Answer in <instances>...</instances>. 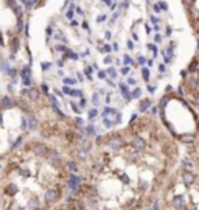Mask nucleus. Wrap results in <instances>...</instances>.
I'll list each match as a JSON object with an SVG mask.
<instances>
[{
    "label": "nucleus",
    "mask_w": 199,
    "mask_h": 210,
    "mask_svg": "<svg viewBox=\"0 0 199 210\" xmlns=\"http://www.w3.org/2000/svg\"><path fill=\"white\" fill-rule=\"evenodd\" d=\"M160 210H199V171L184 157L160 193Z\"/></svg>",
    "instance_id": "nucleus-1"
},
{
    "label": "nucleus",
    "mask_w": 199,
    "mask_h": 210,
    "mask_svg": "<svg viewBox=\"0 0 199 210\" xmlns=\"http://www.w3.org/2000/svg\"><path fill=\"white\" fill-rule=\"evenodd\" d=\"M180 75L182 86L179 87V93L185 95L190 106L199 112V56H194Z\"/></svg>",
    "instance_id": "nucleus-2"
},
{
    "label": "nucleus",
    "mask_w": 199,
    "mask_h": 210,
    "mask_svg": "<svg viewBox=\"0 0 199 210\" xmlns=\"http://www.w3.org/2000/svg\"><path fill=\"white\" fill-rule=\"evenodd\" d=\"M104 145H106V148H108L109 151H112V153H120V151H123V148L126 146V140H125V137H123L122 134L114 132V134L108 136V139L104 140Z\"/></svg>",
    "instance_id": "nucleus-3"
},
{
    "label": "nucleus",
    "mask_w": 199,
    "mask_h": 210,
    "mask_svg": "<svg viewBox=\"0 0 199 210\" xmlns=\"http://www.w3.org/2000/svg\"><path fill=\"white\" fill-rule=\"evenodd\" d=\"M59 198H61V193H59L58 188H55V187H47L45 188V191H44V201L47 204H55V202L59 201Z\"/></svg>",
    "instance_id": "nucleus-4"
},
{
    "label": "nucleus",
    "mask_w": 199,
    "mask_h": 210,
    "mask_svg": "<svg viewBox=\"0 0 199 210\" xmlns=\"http://www.w3.org/2000/svg\"><path fill=\"white\" fill-rule=\"evenodd\" d=\"M82 181H84V177H82L81 174H78V173H70L69 177H67V185H69L70 190H76V188H81Z\"/></svg>",
    "instance_id": "nucleus-5"
},
{
    "label": "nucleus",
    "mask_w": 199,
    "mask_h": 210,
    "mask_svg": "<svg viewBox=\"0 0 199 210\" xmlns=\"http://www.w3.org/2000/svg\"><path fill=\"white\" fill-rule=\"evenodd\" d=\"M47 160H48V163H50L51 167H55V168H59V167L62 165V162H64L62 154H61L59 151H56V150H51V153L48 154Z\"/></svg>",
    "instance_id": "nucleus-6"
},
{
    "label": "nucleus",
    "mask_w": 199,
    "mask_h": 210,
    "mask_svg": "<svg viewBox=\"0 0 199 210\" xmlns=\"http://www.w3.org/2000/svg\"><path fill=\"white\" fill-rule=\"evenodd\" d=\"M81 194L84 198H96L98 196V187L93 184H82L81 185Z\"/></svg>",
    "instance_id": "nucleus-7"
},
{
    "label": "nucleus",
    "mask_w": 199,
    "mask_h": 210,
    "mask_svg": "<svg viewBox=\"0 0 199 210\" xmlns=\"http://www.w3.org/2000/svg\"><path fill=\"white\" fill-rule=\"evenodd\" d=\"M33 151H34V154H36L38 157H48V154L51 153V148H50V146H47L45 143L38 142V143H34Z\"/></svg>",
    "instance_id": "nucleus-8"
},
{
    "label": "nucleus",
    "mask_w": 199,
    "mask_h": 210,
    "mask_svg": "<svg viewBox=\"0 0 199 210\" xmlns=\"http://www.w3.org/2000/svg\"><path fill=\"white\" fill-rule=\"evenodd\" d=\"M16 103H17V101H16L13 96L5 95V96L0 98V109H2V111H5V109H13V108L16 106Z\"/></svg>",
    "instance_id": "nucleus-9"
},
{
    "label": "nucleus",
    "mask_w": 199,
    "mask_h": 210,
    "mask_svg": "<svg viewBox=\"0 0 199 210\" xmlns=\"http://www.w3.org/2000/svg\"><path fill=\"white\" fill-rule=\"evenodd\" d=\"M67 205H69V210H84V202L79 201V199H75L72 196H69L65 199Z\"/></svg>",
    "instance_id": "nucleus-10"
},
{
    "label": "nucleus",
    "mask_w": 199,
    "mask_h": 210,
    "mask_svg": "<svg viewBox=\"0 0 199 210\" xmlns=\"http://www.w3.org/2000/svg\"><path fill=\"white\" fill-rule=\"evenodd\" d=\"M3 191H5V194H8V196H16V194L19 193V187H17V184L10 182V184H7V187L3 188Z\"/></svg>",
    "instance_id": "nucleus-11"
},
{
    "label": "nucleus",
    "mask_w": 199,
    "mask_h": 210,
    "mask_svg": "<svg viewBox=\"0 0 199 210\" xmlns=\"http://www.w3.org/2000/svg\"><path fill=\"white\" fill-rule=\"evenodd\" d=\"M65 167H67L69 173H78L79 171V165H78V160L76 159H69L65 162Z\"/></svg>",
    "instance_id": "nucleus-12"
},
{
    "label": "nucleus",
    "mask_w": 199,
    "mask_h": 210,
    "mask_svg": "<svg viewBox=\"0 0 199 210\" xmlns=\"http://www.w3.org/2000/svg\"><path fill=\"white\" fill-rule=\"evenodd\" d=\"M28 100L30 101H38L39 98H41V92H39V89L38 87H30L28 89Z\"/></svg>",
    "instance_id": "nucleus-13"
},
{
    "label": "nucleus",
    "mask_w": 199,
    "mask_h": 210,
    "mask_svg": "<svg viewBox=\"0 0 199 210\" xmlns=\"http://www.w3.org/2000/svg\"><path fill=\"white\" fill-rule=\"evenodd\" d=\"M27 205H28V208L38 210V208L41 207V199H39V196H31V198L27 201Z\"/></svg>",
    "instance_id": "nucleus-14"
},
{
    "label": "nucleus",
    "mask_w": 199,
    "mask_h": 210,
    "mask_svg": "<svg viewBox=\"0 0 199 210\" xmlns=\"http://www.w3.org/2000/svg\"><path fill=\"white\" fill-rule=\"evenodd\" d=\"M27 118H28V131H36L38 126H39V122L36 120V117L34 115H28Z\"/></svg>",
    "instance_id": "nucleus-15"
},
{
    "label": "nucleus",
    "mask_w": 199,
    "mask_h": 210,
    "mask_svg": "<svg viewBox=\"0 0 199 210\" xmlns=\"http://www.w3.org/2000/svg\"><path fill=\"white\" fill-rule=\"evenodd\" d=\"M151 104H153V101L149 100V98H146V100H143L140 104H139V111L140 112H146L149 108H151Z\"/></svg>",
    "instance_id": "nucleus-16"
},
{
    "label": "nucleus",
    "mask_w": 199,
    "mask_h": 210,
    "mask_svg": "<svg viewBox=\"0 0 199 210\" xmlns=\"http://www.w3.org/2000/svg\"><path fill=\"white\" fill-rule=\"evenodd\" d=\"M19 51V39L11 38V55H16Z\"/></svg>",
    "instance_id": "nucleus-17"
},
{
    "label": "nucleus",
    "mask_w": 199,
    "mask_h": 210,
    "mask_svg": "<svg viewBox=\"0 0 199 210\" xmlns=\"http://www.w3.org/2000/svg\"><path fill=\"white\" fill-rule=\"evenodd\" d=\"M20 76H22V79H31V69H30V65H27V67L22 69Z\"/></svg>",
    "instance_id": "nucleus-18"
},
{
    "label": "nucleus",
    "mask_w": 199,
    "mask_h": 210,
    "mask_svg": "<svg viewBox=\"0 0 199 210\" xmlns=\"http://www.w3.org/2000/svg\"><path fill=\"white\" fill-rule=\"evenodd\" d=\"M70 96H75V98H82V90L81 89H72V95Z\"/></svg>",
    "instance_id": "nucleus-19"
},
{
    "label": "nucleus",
    "mask_w": 199,
    "mask_h": 210,
    "mask_svg": "<svg viewBox=\"0 0 199 210\" xmlns=\"http://www.w3.org/2000/svg\"><path fill=\"white\" fill-rule=\"evenodd\" d=\"M19 176H20V177H24V179H27V177H30L31 174H30V170H28V168H24V170H20V171H19Z\"/></svg>",
    "instance_id": "nucleus-20"
},
{
    "label": "nucleus",
    "mask_w": 199,
    "mask_h": 210,
    "mask_svg": "<svg viewBox=\"0 0 199 210\" xmlns=\"http://www.w3.org/2000/svg\"><path fill=\"white\" fill-rule=\"evenodd\" d=\"M70 108L73 109V112H75V114H81V109H79V106H78V104H76L75 101H70Z\"/></svg>",
    "instance_id": "nucleus-21"
},
{
    "label": "nucleus",
    "mask_w": 199,
    "mask_h": 210,
    "mask_svg": "<svg viewBox=\"0 0 199 210\" xmlns=\"http://www.w3.org/2000/svg\"><path fill=\"white\" fill-rule=\"evenodd\" d=\"M92 70H93V67H90V65H87L84 69V75L87 76V79H92Z\"/></svg>",
    "instance_id": "nucleus-22"
},
{
    "label": "nucleus",
    "mask_w": 199,
    "mask_h": 210,
    "mask_svg": "<svg viewBox=\"0 0 199 210\" xmlns=\"http://www.w3.org/2000/svg\"><path fill=\"white\" fill-rule=\"evenodd\" d=\"M87 112H89V114H87V118H89V120H93V118L98 115V111H96V109H90V111H87Z\"/></svg>",
    "instance_id": "nucleus-23"
},
{
    "label": "nucleus",
    "mask_w": 199,
    "mask_h": 210,
    "mask_svg": "<svg viewBox=\"0 0 199 210\" xmlns=\"http://www.w3.org/2000/svg\"><path fill=\"white\" fill-rule=\"evenodd\" d=\"M103 123H104V126H106L108 129L114 128V125H115V122H114V120H109V118H104V120H103Z\"/></svg>",
    "instance_id": "nucleus-24"
},
{
    "label": "nucleus",
    "mask_w": 199,
    "mask_h": 210,
    "mask_svg": "<svg viewBox=\"0 0 199 210\" xmlns=\"http://www.w3.org/2000/svg\"><path fill=\"white\" fill-rule=\"evenodd\" d=\"M86 134L87 136H93L95 134V126L93 125H87L86 126Z\"/></svg>",
    "instance_id": "nucleus-25"
},
{
    "label": "nucleus",
    "mask_w": 199,
    "mask_h": 210,
    "mask_svg": "<svg viewBox=\"0 0 199 210\" xmlns=\"http://www.w3.org/2000/svg\"><path fill=\"white\" fill-rule=\"evenodd\" d=\"M17 104H19L20 109H28V104H27V101H24V98H19L17 100Z\"/></svg>",
    "instance_id": "nucleus-26"
},
{
    "label": "nucleus",
    "mask_w": 199,
    "mask_h": 210,
    "mask_svg": "<svg viewBox=\"0 0 199 210\" xmlns=\"http://www.w3.org/2000/svg\"><path fill=\"white\" fill-rule=\"evenodd\" d=\"M108 75L114 79V78H117V70H115L114 67H109V69H108Z\"/></svg>",
    "instance_id": "nucleus-27"
},
{
    "label": "nucleus",
    "mask_w": 199,
    "mask_h": 210,
    "mask_svg": "<svg viewBox=\"0 0 199 210\" xmlns=\"http://www.w3.org/2000/svg\"><path fill=\"white\" fill-rule=\"evenodd\" d=\"M98 98H100V93L95 92V93L92 95V103H93V106H98V101H100Z\"/></svg>",
    "instance_id": "nucleus-28"
},
{
    "label": "nucleus",
    "mask_w": 199,
    "mask_h": 210,
    "mask_svg": "<svg viewBox=\"0 0 199 210\" xmlns=\"http://www.w3.org/2000/svg\"><path fill=\"white\" fill-rule=\"evenodd\" d=\"M65 58H70V59H78V55H76V53H73V51H70V50H67V51H65Z\"/></svg>",
    "instance_id": "nucleus-29"
},
{
    "label": "nucleus",
    "mask_w": 199,
    "mask_h": 210,
    "mask_svg": "<svg viewBox=\"0 0 199 210\" xmlns=\"http://www.w3.org/2000/svg\"><path fill=\"white\" fill-rule=\"evenodd\" d=\"M64 83H65V86H72L76 83V79L75 78H64Z\"/></svg>",
    "instance_id": "nucleus-30"
},
{
    "label": "nucleus",
    "mask_w": 199,
    "mask_h": 210,
    "mask_svg": "<svg viewBox=\"0 0 199 210\" xmlns=\"http://www.w3.org/2000/svg\"><path fill=\"white\" fill-rule=\"evenodd\" d=\"M41 89H42V92H44V93H47V95H50V89H48V84H45V83H42V84H41Z\"/></svg>",
    "instance_id": "nucleus-31"
},
{
    "label": "nucleus",
    "mask_w": 199,
    "mask_h": 210,
    "mask_svg": "<svg viewBox=\"0 0 199 210\" xmlns=\"http://www.w3.org/2000/svg\"><path fill=\"white\" fill-rule=\"evenodd\" d=\"M142 75H143V79H145V81L149 79V70H148V69H143V70H142Z\"/></svg>",
    "instance_id": "nucleus-32"
},
{
    "label": "nucleus",
    "mask_w": 199,
    "mask_h": 210,
    "mask_svg": "<svg viewBox=\"0 0 199 210\" xmlns=\"http://www.w3.org/2000/svg\"><path fill=\"white\" fill-rule=\"evenodd\" d=\"M75 125H76L78 128H81V126L84 125V120H82V118H79V117H76V118H75Z\"/></svg>",
    "instance_id": "nucleus-33"
},
{
    "label": "nucleus",
    "mask_w": 199,
    "mask_h": 210,
    "mask_svg": "<svg viewBox=\"0 0 199 210\" xmlns=\"http://www.w3.org/2000/svg\"><path fill=\"white\" fill-rule=\"evenodd\" d=\"M67 50H69V48H67L65 45H58V47H56V51H61V53H65Z\"/></svg>",
    "instance_id": "nucleus-34"
},
{
    "label": "nucleus",
    "mask_w": 199,
    "mask_h": 210,
    "mask_svg": "<svg viewBox=\"0 0 199 210\" xmlns=\"http://www.w3.org/2000/svg\"><path fill=\"white\" fill-rule=\"evenodd\" d=\"M62 93H65V95H72V89H70L69 86H64V87H62Z\"/></svg>",
    "instance_id": "nucleus-35"
},
{
    "label": "nucleus",
    "mask_w": 199,
    "mask_h": 210,
    "mask_svg": "<svg viewBox=\"0 0 199 210\" xmlns=\"http://www.w3.org/2000/svg\"><path fill=\"white\" fill-rule=\"evenodd\" d=\"M106 73H108V72H104V70H98V78H100V79H104V78H106Z\"/></svg>",
    "instance_id": "nucleus-36"
},
{
    "label": "nucleus",
    "mask_w": 199,
    "mask_h": 210,
    "mask_svg": "<svg viewBox=\"0 0 199 210\" xmlns=\"http://www.w3.org/2000/svg\"><path fill=\"white\" fill-rule=\"evenodd\" d=\"M140 93H142V90H140V89L137 87V89H135V90H134V92H132L131 95H132V98H137V96H140Z\"/></svg>",
    "instance_id": "nucleus-37"
},
{
    "label": "nucleus",
    "mask_w": 199,
    "mask_h": 210,
    "mask_svg": "<svg viewBox=\"0 0 199 210\" xmlns=\"http://www.w3.org/2000/svg\"><path fill=\"white\" fill-rule=\"evenodd\" d=\"M95 143H96V145H101V143H103V136H96Z\"/></svg>",
    "instance_id": "nucleus-38"
},
{
    "label": "nucleus",
    "mask_w": 199,
    "mask_h": 210,
    "mask_svg": "<svg viewBox=\"0 0 199 210\" xmlns=\"http://www.w3.org/2000/svg\"><path fill=\"white\" fill-rule=\"evenodd\" d=\"M123 61H125V64H126V65H128V64H134V62H132V59H131V58H129L128 55H126V56L123 58Z\"/></svg>",
    "instance_id": "nucleus-39"
},
{
    "label": "nucleus",
    "mask_w": 199,
    "mask_h": 210,
    "mask_svg": "<svg viewBox=\"0 0 199 210\" xmlns=\"http://www.w3.org/2000/svg\"><path fill=\"white\" fill-rule=\"evenodd\" d=\"M148 48H149L154 55H157V47H156V45H153V44H151V45H148Z\"/></svg>",
    "instance_id": "nucleus-40"
},
{
    "label": "nucleus",
    "mask_w": 199,
    "mask_h": 210,
    "mask_svg": "<svg viewBox=\"0 0 199 210\" xmlns=\"http://www.w3.org/2000/svg\"><path fill=\"white\" fill-rule=\"evenodd\" d=\"M51 67V64L50 62H42V70H48Z\"/></svg>",
    "instance_id": "nucleus-41"
},
{
    "label": "nucleus",
    "mask_w": 199,
    "mask_h": 210,
    "mask_svg": "<svg viewBox=\"0 0 199 210\" xmlns=\"http://www.w3.org/2000/svg\"><path fill=\"white\" fill-rule=\"evenodd\" d=\"M20 143H22V137H19V139H17V142L13 145V150H16L17 146H20Z\"/></svg>",
    "instance_id": "nucleus-42"
},
{
    "label": "nucleus",
    "mask_w": 199,
    "mask_h": 210,
    "mask_svg": "<svg viewBox=\"0 0 199 210\" xmlns=\"http://www.w3.org/2000/svg\"><path fill=\"white\" fill-rule=\"evenodd\" d=\"M79 108H86V98H79Z\"/></svg>",
    "instance_id": "nucleus-43"
},
{
    "label": "nucleus",
    "mask_w": 199,
    "mask_h": 210,
    "mask_svg": "<svg viewBox=\"0 0 199 210\" xmlns=\"http://www.w3.org/2000/svg\"><path fill=\"white\" fill-rule=\"evenodd\" d=\"M101 51H104V53H111V51H112V47H109V45H106V47H104V48H103Z\"/></svg>",
    "instance_id": "nucleus-44"
},
{
    "label": "nucleus",
    "mask_w": 199,
    "mask_h": 210,
    "mask_svg": "<svg viewBox=\"0 0 199 210\" xmlns=\"http://www.w3.org/2000/svg\"><path fill=\"white\" fill-rule=\"evenodd\" d=\"M45 33H47V36H51V33H53V30H51V27H47V30H45Z\"/></svg>",
    "instance_id": "nucleus-45"
},
{
    "label": "nucleus",
    "mask_w": 199,
    "mask_h": 210,
    "mask_svg": "<svg viewBox=\"0 0 199 210\" xmlns=\"http://www.w3.org/2000/svg\"><path fill=\"white\" fill-rule=\"evenodd\" d=\"M145 62H146V59H145L143 56H139V64H142V65H143Z\"/></svg>",
    "instance_id": "nucleus-46"
},
{
    "label": "nucleus",
    "mask_w": 199,
    "mask_h": 210,
    "mask_svg": "<svg viewBox=\"0 0 199 210\" xmlns=\"http://www.w3.org/2000/svg\"><path fill=\"white\" fill-rule=\"evenodd\" d=\"M67 19H73V11H67Z\"/></svg>",
    "instance_id": "nucleus-47"
},
{
    "label": "nucleus",
    "mask_w": 199,
    "mask_h": 210,
    "mask_svg": "<svg viewBox=\"0 0 199 210\" xmlns=\"http://www.w3.org/2000/svg\"><path fill=\"white\" fill-rule=\"evenodd\" d=\"M112 62V58L111 56H106V59H104V64H111Z\"/></svg>",
    "instance_id": "nucleus-48"
},
{
    "label": "nucleus",
    "mask_w": 199,
    "mask_h": 210,
    "mask_svg": "<svg viewBox=\"0 0 199 210\" xmlns=\"http://www.w3.org/2000/svg\"><path fill=\"white\" fill-rule=\"evenodd\" d=\"M122 73H123V75H128V73H129V67H123Z\"/></svg>",
    "instance_id": "nucleus-49"
},
{
    "label": "nucleus",
    "mask_w": 199,
    "mask_h": 210,
    "mask_svg": "<svg viewBox=\"0 0 199 210\" xmlns=\"http://www.w3.org/2000/svg\"><path fill=\"white\" fill-rule=\"evenodd\" d=\"M154 41H156V42H160V41H162V36H160V34H156Z\"/></svg>",
    "instance_id": "nucleus-50"
},
{
    "label": "nucleus",
    "mask_w": 199,
    "mask_h": 210,
    "mask_svg": "<svg viewBox=\"0 0 199 210\" xmlns=\"http://www.w3.org/2000/svg\"><path fill=\"white\" fill-rule=\"evenodd\" d=\"M160 7H162L163 10H168V5H166L165 2H160Z\"/></svg>",
    "instance_id": "nucleus-51"
},
{
    "label": "nucleus",
    "mask_w": 199,
    "mask_h": 210,
    "mask_svg": "<svg viewBox=\"0 0 199 210\" xmlns=\"http://www.w3.org/2000/svg\"><path fill=\"white\" fill-rule=\"evenodd\" d=\"M56 64H58V67H64V59H61V61H58Z\"/></svg>",
    "instance_id": "nucleus-52"
},
{
    "label": "nucleus",
    "mask_w": 199,
    "mask_h": 210,
    "mask_svg": "<svg viewBox=\"0 0 199 210\" xmlns=\"http://www.w3.org/2000/svg\"><path fill=\"white\" fill-rule=\"evenodd\" d=\"M157 111H159L157 108H153V109H151V114H153V115H157Z\"/></svg>",
    "instance_id": "nucleus-53"
},
{
    "label": "nucleus",
    "mask_w": 199,
    "mask_h": 210,
    "mask_svg": "<svg viewBox=\"0 0 199 210\" xmlns=\"http://www.w3.org/2000/svg\"><path fill=\"white\" fill-rule=\"evenodd\" d=\"M154 11L159 13V11H160V5H154Z\"/></svg>",
    "instance_id": "nucleus-54"
},
{
    "label": "nucleus",
    "mask_w": 199,
    "mask_h": 210,
    "mask_svg": "<svg viewBox=\"0 0 199 210\" xmlns=\"http://www.w3.org/2000/svg\"><path fill=\"white\" fill-rule=\"evenodd\" d=\"M128 83H129V84H135V79H134V78H129Z\"/></svg>",
    "instance_id": "nucleus-55"
},
{
    "label": "nucleus",
    "mask_w": 199,
    "mask_h": 210,
    "mask_svg": "<svg viewBox=\"0 0 199 210\" xmlns=\"http://www.w3.org/2000/svg\"><path fill=\"white\" fill-rule=\"evenodd\" d=\"M108 84H109V86H111V87H115V84H114V83H112V79H108Z\"/></svg>",
    "instance_id": "nucleus-56"
},
{
    "label": "nucleus",
    "mask_w": 199,
    "mask_h": 210,
    "mask_svg": "<svg viewBox=\"0 0 199 210\" xmlns=\"http://www.w3.org/2000/svg\"><path fill=\"white\" fill-rule=\"evenodd\" d=\"M0 125H3V115H2V112H0Z\"/></svg>",
    "instance_id": "nucleus-57"
},
{
    "label": "nucleus",
    "mask_w": 199,
    "mask_h": 210,
    "mask_svg": "<svg viewBox=\"0 0 199 210\" xmlns=\"http://www.w3.org/2000/svg\"><path fill=\"white\" fill-rule=\"evenodd\" d=\"M82 27H84L86 30H89V24H87V22H84V24H82Z\"/></svg>",
    "instance_id": "nucleus-58"
},
{
    "label": "nucleus",
    "mask_w": 199,
    "mask_h": 210,
    "mask_svg": "<svg viewBox=\"0 0 199 210\" xmlns=\"http://www.w3.org/2000/svg\"><path fill=\"white\" fill-rule=\"evenodd\" d=\"M82 79H84V78H82V75H81V73H78V81H82Z\"/></svg>",
    "instance_id": "nucleus-59"
},
{
    "label": "nucleus",
    "mask_w": 199,
    "mask_h": 210,
    "mask_svg": "<svg viewBox=\"0 0 199 210\" xmlns=\"http://www.w3.org/2000/svg\"><path fill=\"white\" fill-rule=\"evenodd\" d=\"M55 210H69V208H65V207H58V208H55Z\"/></svg>",
    "instance_id": "nucleus-60"
},
{
    "label": "nucleus",
    "mask_w": 199,
    "mask_h": 210,
    "mask_svg": "<svg viewBox=\"0 0 199 210\" xmlns=\"http://www.w3.org/2000/svg\"><path fill=\"white\" fill-rule=\"evenodd\" d=\"M2 207H3V201H2V198H0V210H2Z\"/></svg>",
    "instance_id": "nucleus-61"
},
{
    "label": "nucleus",
    "mask_w": 199,
    "mask_h": 210,
    "mask_svg": "<svg viewBox=\"0 0 199 210\" xmlns=\"http://www.w3.org/2000/svg\"><path fill=\"white\" fill-rule=\"evenodd\" d=\"M0 45H3V39H2V34H0Z\"/></svg>",
    "instance_id": "nucleus-62"
},
{
    "label": "nucleus",
    "mask_w": 199,
    "mask_h": 210,
    "mask_svg": "<svg viewBox=\"0 0 199 210\" xmlns=\"http://www.w3.org/2000/svg\"><path fill=\"white\" fill-rule=\"evenodd\" d=\"M0 170H2V165H0Z\"/></svg>",
    "instance_id": "nucleus-63"
},
{
    "label": "nucleus",
    "mask_w": 199,
    "mask_h": 210,
    "mask_svg": "<svg viewBox=\"0 0 199 210\" xmlns=\"http://www.w3.org/2000/svg\"><path fill=\"white\" fill-rule=\"evenodd\" d=\"M5 210H10V208H5Z\"/></svg>",
    "instance_id": "nucleus-64"
}]
</instances>
